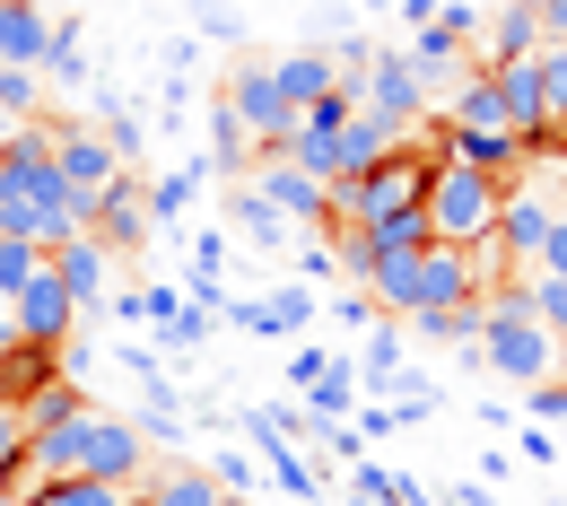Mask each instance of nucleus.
I'll list each match as a JSON object with an SVG mask.
<instances>
[{"instance_id":"1","label":"nucleus","mask_w":567,"mask_h":506,"mask_svg":"<svg viewBox=\"0 0 567 506\" xmlns=\"http://www.w3.org/2000/svg\"><path fill=\"white\" fill-rule=\"evenodd\" d=\"M497 210H506V184H497V175L436 166V184H427V236H436V245H489Z\"/></svg>"},{"instance_id":"2","label":"nucleus","mask_w":567,"mask_h":506,"mask_svg":"<svg viewBox=\"0 0 567 506\" xmlns=\"http://www.w3.org/2000/svg\"><path fill=\"white\" fill-rule=\"evenodd\" d=\"M481 314H489V306H481ZM481 366L506 375V384H542V375L567 366V341L542 314H489V323H481Z\"/></svg>"},{"instance_id":"3","label":"nucleus","mask_w":567,"mask_h":506,"mask_svg":"<svg viewBox=\"0 0 567 506\" xmlns=\"http://www.w3.org/2000/svg\"><path fill=\"white\" fill-rule=\"evenodd\" d=\"M218 105L245 123V141H254V166H262V157H288V141H297V105L280 96L271 62H245V71L227 79V96H218Z\"/></svg>"},{"instance_id":"4","label":"nucleus","mask_w":567,"mask_h":506,"mask_svg":"<svg viewBox=\"0 0 567 506\" xmlns=\"http://www.w3.org/2000/svg\"><path fill=\"white\" fill-rule=\"evenodd\" d=\"M358 114H375V123L402 132V141L427 123V87H420V71H411V53H375V71L358 87Z\"/></svg>"},{"instance_id":"5","label":"nucleus","mask_w":567,"mask_h":506,"mask_svg":"<svg viewBox=\"0 0 567 506\" xmlns=\"http://www.w3.org/2000/svg\"><path fill=\"white\" fill-rule=\"evenodd\" d=\"M9 323H18V341H44V350H71L79 341V297L53 280V271H35L27 289L9 297Z\"/></svg>"},{"instance_id":"6","label":"nucleus","mask_w":567,"mask_h":506,"mask_svg":"<svg viewBox=\"0 0 567 506\" xmlns=\"http://www.w3.org/2000/svg\"><path fill=\"white\" fill-rule=\"evenodd\" d=\"M254 193H262L288 227H332V184H315V175L288 166V157H262V166H254Z\"/></svg>"},{"instance_id":"7","label":"nucleus","mask_w":567,"mask_h":506,"mask_svg":"<svg viewBox=\"0 0 567 506\" xmlns=\"http://www.w3.org/2000/svg\"><path fill=\"white\" fill-rule=\"evenodd\" d=\"M481 254H472V245H427L420 254V306H411V314H427V306H481ZM411 314H402V323H411Z\"/></svg>"},{"instance_id":"8","label":"nucleus","mask_w":567,"mask_h":506,"mask_svg":"<svg viewBox=\"0 0 567 506\" xmlns=\"http://www.w3.org/2000/svg\"><path fill=\"white\" fill-rule=\"evenodd\" d=\"M87 481H114V489H141V481H148V436H141V420L96 411V436H87Z\"/></svg>"},{"instance_id":"9","label":"nucleus","mask_w":567,"mask_h":506,"mask_svg":"<svg viewBox=\"0 0 567 506\" xmlns=\"http://www.w3.org/2000/svg\"><path fill=\"white\" fill-rule=\"evenodd\" d=\"M53 166H62V184L71 193H105L114 175H132L105 132H87V123H53Z\"/></svg>"},{"instance_id":"10","label":"nucleus","mask_w":567,"mask_h":506,"mask_svg":"<svg viewBox=\"0 0 567 506\" xmlns=\"http://www.w3.org/2000/svg\"><path fill=\"white\" fill-rule=\"evenodd\" d=\"M550 202L542 193H506V210H497V254H506V271H542V245H550Z\"/></svg>"},{"instance_id":"11","label":"nucleus","mask_w":567,"mask_h":506,"mask_svg":"<svg viewBox=\"0 0 567 506\" xmlns=\"http://www.w3.org/2000/svg\"><path fill=\"white\" fill-rule=\"evenodd\" d=\"M96 245H105V254H141V245H148V193H141V166H132V175H114V184L96 193Z\"/></svg>"},{"instance_id":"12","label":"nucleus","mask_w":567,"mask_h":506,"mask_svg":"<svg viewBox=\"0 0 567 506\" xmlns=\"http://www.w3.org/2000/svg\"><path fill=\"white\" fill-rule=\"evenodd\" d=\"M44 271H53V280L79 297V314L114 297V289H105V280H114V254H105L96 236H71V245H53V254H44Z\"/></svg>"},{"instance_id":"13","label":"nucleus","mask_w":567,"mask_h":506,"mask_svg":"<svg viewBox=\"0 0 567 506\" xmlns=\"http://www.w3.org/2000/svg\"><path fill=\"white\" fill-rule=\"evenodd\" d=\"M533 53H542V0H506L489 27H481V71L533 62Z\"/></svg>"},{"instance_id":"14","label":"nucleus","mask_w":567,"mask_h":506,"mask_svg":"<svg viewBox=\"0 0 567 506\" xmlns=\"http://www.w3.org/2000/svg\"><path fill=\"white\" fill-rule=\"evenodd\" d=\"M315 314H323V297H315V289H271V297H245V306H236V323L262 332V341H297Z\"/></svg>"},{"instance_id":"15","label":"nucleus","mask_w":567,"mask_h":506,"mask_svg":"<svg viewBox=\"0 0 567 506\" xmlns=\"http://www.w3.org/2000/svg\"><path fill=\"white\" fill-rule=\"evenodd\" d=\"M44 44H53V18L35 0H0V71H44Z\"/></svg>"},{"instance_id":"16","label":"nucleus","mask_w":567,"mask_h":506,"mask_svg":"<svg viewBox=\"0 0 567 506\" xmlns=\"http://www.w3.org/2000/svg\"><path fill=\"white\" fill-rule=\"evenodd\" d=\"M271 79H280V96L297 105V114H306V105H323V96L341 87V71H332V53H323V44H306V53H280V62H271Z\"/></svg>"},{"instance_id":"17","label":"nucleus","mask_w":567,"mask_h":506,"mask_svg":"<svg viewBox=\"0 0 567 506\" xmlns=\"http://www.w3.org/2000/svg\"><path fill=\"white\" fill-rule=\"evenodd\" d=\"M53 384H62V350L9 341V359H0V393H9V402H35V393H53Z\"/></svg>"},{"instance_id":"18","label":"nucleus","mask_w":567,"mask_h":506,"mask_svg":"<svg viewBox=\"0 0 567 506\" xmlns=\"http://www.w3.org/2000/svg\"><path fill=\"white\" fill-rule=\"evenodd\" d=\"M141 506H236V498L218 489V472H202V463H166L141 489Z\"/></svg>"},{"instance_id":"19","label":"nucleus","mask_w":567,"mask_h":506,"mask_svg":"<svg viewBox=\"0 0 567 506\" xmlns=\"http://www.w3.org/2000/svg\"><path fill=\"white\" fill-rule=\"evenodd\" d=\"M445 123H454V132H506V96H497V79H489V71H472L463 87H454Z\"/></svg>"},{"instance_id":"20","label":"nucleus","mask_w":567,"mask_h":506,"mask_svg":"<svg viewBox=\"0 0 567 506\" xmlns=\"http://www.w3.org/2000/svg\"><path fill=\"white\" fill-rule=\"evenodd\" d=\"M227 218H236V236H245V245H262V254H280L288 236H297V227H288V218L271 210V202H262L254 184H236V202H227Z\"/></svg>"},{"instance_id":"21","label":"nucleus","mask_w":567,"mask_h":506,"mask_svg":"<svg viewBox=\"0 0 567 506\" xmlns=\"http://www.w3.org/2000/svg\"><path fill=\"white\" fill-rule=\"evenodd\" d=\"M481 306H427V314H411V332L420 341H436V350H481Z\"/></svg>"},{"instance_id":"22","label":"nucleus","mask_w":567,"mask_h":506,"mask_svg":"<svg viewBox=\"0 0 567 506\" xmlns=\"http://www.w3.org/2000/svg\"><path fill=\"white\" fill-rule=\"evenodd\" d=\"M210 184V157H193V166H175V175H157L148 184V227H175V218L193 210V193Z\"/></svg>"},{"instance_id":"23","label":"nucleus","mask_w":567,"mask_h":506,"mask_svg":"<svg viewBox=\"0 0 567 506\" xmlns=\"http://www.w3.org/2000/svg\"><path fill=\"white\" fill-rule=\"evenodd\" d=\"M210 175H227V184H254V141H245V123H236L227 105H210Z\"/></svg>"},{"instance_id":"24","label":"nucleus","mask_w":567,"mask_h":506,"mask_svg":"<svg viewBox=\"0 0 567 506\" xmlns=\"http://www.w3.org/2000/svg\"><path fill=\"white\" fill-rule=\"evenodd\" d=\"M44 87H96L87 44H79V18H53V44H44Z\"/></svg>"},{"instance_id":"25","label":"nucleus","mask_w":567,"mask_h":506,"mask_svg":"<svg viewBox=\"0 0 567 506\" xmlns=\"http://www.w3.org/2000/svg\"><path fill=\"white\" fill-rule=\"evenodd\" d=\"M123 498H132V489L87 481V472H79V481H35V489H27V506H123Z\"/></svg>"},{"instance_id":"26","label":"nucleus","mask_w":567,"mask_h":506,"mask_svg":"<svg viewBox=\"0 0 567 506\" xmlns=\"http://www.w3.org/2000/svg\"><path fill=\"white\" fill-rule=\"evenodd\" d=\"M350 411H358V366L332 359V366H323V384L306 393V420H350Z\"/></svg>"},{"instance_id":"27","label":"nucleus","mask_w":567,"mask_h":506,"mask_svg":"<svg viewBox=\"0 0 567 506\" xmlns=\"http://www.w3.org/2000/svg\"><path fill=\"white\" fill-rule=\"evenodd\" d=\"M96 96H105V141H114V157L132 166V157L148 148V114H141V105H123V96H114L105 79H96Z\"/></svg>"},{"instance_id":"28","label":"nucleus","mask_w":567,"mask_h":506,"mask_svg":"<svg viewBox=\"0 0 567 506\" xmlns=\"http://www.w3.org/2000/svg\"><path fill=\"white\" fill-rule=\"evenodd\" d=\"M402 53H411V71H420V79H445V71H463V53H472V44H454V35L427 18V27L411 35V44H402Z\"/></svg>"},{"instance_id":"29","label":"nucleus","mask_w":567,"mask_h":506,"mask_svg":"<svg viewBox=\"0 0 567 506\" xmlns=\"http://www.w3.org/2000/svg\"><path fill=\"white\" fill-rule=\"evenodd\" d=\"M367 245H375V262H384V254H420V245H436V236H427V202H420V210L375 218V227H367Z\"/></svg>"},{"instance_id":"30","label":"nucleus","mask_w":567,"mask_h":506,"mask_svg":"<svg viewBox=\"0 0 567 506\" xmlns=\"http://www.w3.org/2000/svg\"><path fill=\"white\" fill-rule=\"evenodd\" d=\"M27 436H35L27 402H9V393H0V481H18V472H27Z\"/></svg>"},{"instance_id":"31","label":"nucleus","mask_w":567,"mask_h":506,"mask_svg":"<svg viewBox=\"0 0 567 506\" xmlns=\"http://www.w3.org/2000/svg\"><path fill=\"white\" fill-rule=\"evenodd\" d=\"M0 114L9 123H35L44 114V71H0Z\"/></svg>"},{"instance_id":"32","label":"nucleus","mask_w":567,"mask_h":506,"mask_svg":"<svg viewBox=\"0 0 567 506\" xmlns=\"http://www.w3.org/2000/svg\"><path fill=\"white\" fill-rule=\"evenodd\" d=\"M35 271H44V254H35V245H27V236H0V306H9V297L27 289V280H35Z\"/></svg>"},{"instance_id":"33","label":"nucleus","mask_w":567,"mask_h":506,"mask_svg":"<svg viewBox=\"0 0 567 506\" xmlns=\"http://www.w3.org/2000/svg\"><path fill=\"white\" fill-rule=\"evenodd\" d=\"M210 323H218V306H193V297H184V314H175L157 341H166V350H202V341H210Z\"/></svg>"},{"instance_id":"34","label":"nucleus","mask_w":567,"mask_h":506,"mask_svg":"<svg viewBox=\"0 0 567 506\" xmlns=\"http://www.w3.org/2000/svg\"><path fill=\"white\" fill-rule=\"evenodd\" d=\"M506 436H515V463H533V472H550V463H559V436L542 428V420H515Z\"/></svg>"},{"instance_id":"35","label":"nucleus","mask_w":567,"mask_h":506,"mask_svg":"<svg viewBox=\"0 0 567 506\" xmlns=\"http://www.w3.org/2000/svg\"><path fill=\"white\" fill-rule=\"evenodd\" d=\"M323 314H332L341 332H375V297H367V289H341V297H323Z\"/></svg>"},{"instance_id":"36","label":"nucleus","mask_w":567,"mask_h":506,"mask_svg":"<svg viewBox=\"0 0 567 506\" xmlns=\"http://www.w3.org/2000/svg\"><path fill=\"white\" fill-rule=\"evenodd\" d=\"M402 341H411V323L375 314V332H367V366H402Z\"/></svg>"},{"instance_id":"37","label":"nucleus","mask_w":567,"mask_h":506,"mask_svg":"<svg viewBox=\"0 0 567 506\" xmlns=\"http://www.w3.org/2000/svg\"><path fill=\"white\" fill-rule=\"evenodd\" d=\"M524 411L550 428V420H567V375H542V384H524Z\"/></svg>"},{"instance_id":"38","label":"nucleus","mask_w":567,"mask_h":506,"mask_svg":"<svg viewBox=\"0 0 567 506\" xmlns=\"http://www.w3.org/2000/svg\"><path fill=\"white\" fill-rule=\"evenodd\" d=\"M533 314L567 341V280H542V271H533Z\"/></svg>"},{"instance_id":"39","label":"nucleus","mask_w":567,"mask_h":506,"mask_svg":"<svg viewBox=\"0 0 567 506\" xmlns=\"http://www.w3.org/2000/svg\"><path fill=\"white\" fill-rule=\"evenodd\" d=\"M436 27H445L454 44H481V27H489V18H481L472 0H445V9H436Z\"/></svg>"},{"instance_id":"40","label":"nucleus","mask_w":567,"mask_h":506,"mask_svg":"<svg viewBox=\"0 0 567 506\" xmlns=\"http://www.w3.org/2000/svg\"><path fill=\"white\" fill-rule=\"evenodd\" d=\"M297 271H306V280H341V254H332V236H306V245H297Z\"/></svg>"},{"instance_id":"41","label":"nucleus","mask_w":567,"mask_h":506,"mask_svg":"<svg viewBox=\"0 0 567 506\" xmlns=\"http://www.w3.org/2000/svg\"><path fill=\"white\" fill-rule=\"evenodd\" d=\"M323 366H332V350H288V384H297V393H315V384H323Z\"/></svg>"},{"instance_id":"42","label":"nucleus","mask_w":567,"mask_h":506,"mask_svg":"<svg viewBox=\"0 0 567 506\" xmlns=\"http://www.w3.org/2000/svg\"><path fill=\"white\" fill-rule=\"evenodd\" d=\"M350 428H358V436H393L402 420H393V402H358V411H350Z\"/></svg>"},{"instance_id":"43","label":"nucleus","mask_w":567,"mask_h":506,"mask_svg":"<svg viewBox=\"0 0 567 506\" xmlns=\"http://www.w3.org/2000/svg\"><path fill=\"white\" fill-rule=\"evenodd\" d=\"M542 280H567V210L550 218V245H542Z\"/></svg>"},{"instance_id":"44","label":"nucleus","mask_w":567,"mask_h":506,"mask_svg":"<svg viewBox=\"0 0 567 506\" xmlns=\"http://www.w3.org/2000/svg\"><path fill=\"white\" fill-rule=\"evenodd\" d=\"M157 114H166V123H184V114H193V79H184V71H166V96H157Z\"/></svg>"},{"instance_id":"45","label":"nucleus","mask_w":567,"mask_h":506,"mask_svg":"<svg viewBox=\"0 0 567 506\" xmlns=\"http://www.w3.org/2000/svg\"><path fill=\"white\" fill-rule=\"evenodd\" d=\"M202 35H218V44H236V35H245V18H236V9H218V0H210V9H202Z\"/></svg>"},{"instance_id":"46","label":"nucleus","mask_w":567,"mask_h":506,"mask_svg":"<svg viewBox=\"0 0 567 506\" xmlns=\"http://www.w3.org/2000/svg\"><path fill=\"white\" fill-rule=\"evenodd\" d=\"M384 506H436V498H427L420 481H402V472H384Z\"/></svg>"},{"instance_id":"47","label":"nucleus","mask_w":567,"mask_h":506,"mask_svg":"<svg viewBox=\"0 0 567 506\" xmlns=\"http://www.w3.org/2000/svg\"><path fill=\"white\" fill-rule=\"evenodd\" d=\"M542 44H567V0H542Z\"/></svg>"},{"instance_id":"48","label":"nucleus","mask_w":567,"mask_h":506,"mask_svg":"<svg viewBox=\"0 0 567 506\" xmlns=\"http://www.w3.org/2000/svg\"><path fill=\"white\" fill-rule=\"evenodd\" d=\"M445 506H497V489H489V481H454V498H445Z\"/></svg>"},{"instance_id":"49","label":"nucleus","mask_w":567,"mask_h":506,"mask_svg":"<svg viewBox=\"0 0 567 506\" xmlns=\"http://www.w3.org/2000/svg\"><path fill=\"white\" fill-rule=\"evenodd\" d=\"M436 9H445V0H402V27L420 35V27H427V18H436Z\"/></svg>"},{"instance_id":"50","label":"nucleus","mask_w":567,"mask_h":506,"mask_svg":"<svg viewBox=\"0 0 567 506\" xmlns=\"http://www.w3.org/2000/svg\"><path fill=\"white\" fill-rule=\"evenodd\" d=\"M9 341H18V323H9V306H0V359H9Z\"/></svg>"},{"instance_id":"51","label":"nucleus","mask_w":567,"mask_h":506,"mask_svg":"<svg viewBox=\"0 0 567 506\" xmlns=\"http://www.w3.org/2000/svg\"><path fill=\"white\" fill-rule=\"evenodd\" d=\"M9 132H18V123H9V114H0V141H9Z\"/></svg>"},{"instance_id":"52","label":"nucleus","mask_w":567,"mask_h":506,"mask_svg":"<svg viewBox=\"0 0 567 506\" xmlns=\"http://www.w3.org/2000/svg\"><path fill=\"white\" fill-rule=\"evenodd\" d=\"M123 506H141V489H132V498H123Z\"/></svg>"}]
</instances>
